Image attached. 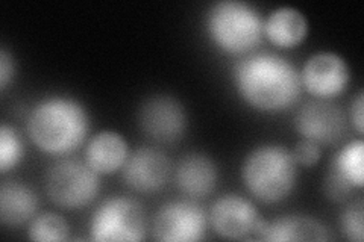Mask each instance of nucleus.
Returning a JSON list of instances; mask_svg holds the SVG:
<instances>
[{"label": "nucleus", "mask_w": 364, "mask_h": 242, "mask_svg": "<svg viewBox=\"0 0 364 242\" xmlns=\"http://www.w3.org/2000/svg\"><path fill=\"white\" fill-rule=\"evenodd\" d=\"M237 94L255 111L278 114L299 100L302 82L296 67L277 53H250L232 68Z\"/></svg>", "instance_id": "f257e3e1"}, {"label": "nucleus", "mask_w": 364, "mask_h": 242, "mask_svg": "<svg viewBox=\"0 0 364 242\" xmlns=\"http://www.w3.org/2000/svg\"><path fill=\"white\" fill-rule=\"evenodd\" d=\"M91 119L81 101L65 96H49L32 108L28 117V135L43 153L70 155L88 138Z\"/></svg>", "instance_id": "f03ea898"}, {"label": "nucleus", "mask_w": 364, "mask_h": 242, "mask_svg": "<svg viewBox=\"0 0 364 242\" xmlns=\"http://www.w3.org/2000/svg\"><path fill=\"white\" fill-rule=\"evenodd\" d=\"M246 189L263 203L286 200L298 183V164L282 144H261L249 152L242 165Z\"/></svg>", "instance_id": "7ed1b4c3"}, {"label": "nucleus", "mask_w": 364, "mask_h": 242, "mask_svg": "<svg viewBox=\"0 0 364 242\" xmlns=\"http://www.w3.org/2000/svg\"><path fill=\"white\" fill-rule=\"evenodd\" d=\"M205 28L215 48L228 55L250 53L264 37V20L242 0L213 4L205 16Z\"/></svg>", "instance_id": "20e7f679"}, {"label": "nucleus", "mask_w": 364, "mask_h": 242, "mask_svg": "<svg viewBox=\"0 0 364 242\" xmlns=\"http://www.w3.org/2000/svg\"><path fill=\"white\" fill-rule=\"evenodd\" d=\"M100 175L85 160L61 159L44 176V191L50 202L64 211H81L100 192Z\"/></svg>", "instance_id": "39448f33"}, {"label": "nucleus", "mask_w": 364, "mask_h": 242, "mask_svg": "<svg viewBox=\"0 0 364 242\" xmlns=\"http://www.w3.org/2000/svg\"><path fill=\"white\" fill-rule=\"evenodd\" d=\"M146 233L143 206L128 195L102 202L90 221V238L97 242H139Z\"/></svg>", "instance_id": "423d86ee"}, {"label": "nucleus", "mask_w": 364, "mask_h": 242, "mask_svg": "<svg viewBox=\"0 0 364 242\" xmlns=\"http://www.w3.org/2000/svg\"><path fill=\"white\" fill-rule=\"evenodd\" d=\"M136 123L151 141L172 145L184 138L188 117L184 105L178 99L167 94H156L141 101L136 111Z\"/></svg>", "instance_id": "0eeeda50"}, {"label": "nucleus", "mask_w": 364, "mask_h": 242, "mask_svg": "<svg viewBox=\"0 0 364 242\" xmlns=\"http://www.w3.org/2000/svg\"><path fill=\"white\" fill-rule=\"evenodd\" d=\"M294 128L302 136L317 145H337L348 135V117L331 99H314L298 111Z\"/></svg>", "instance_id": "6e6552de"}, {"label": "nucleus", "mask_w": 364, "mask_h": 242, "mask_svg": "<svg viewBox=\"0 0 364 242\" xmlns=\"http://www.w3.org/2000/svg\"><path fill=\"white\" fill-rule=\"evenodd\" d=\"M264 221L257 206L238 194L222 195L210 211L213 230L225 239L258 241Z\"/></svg>", "instance_id": "1a4fd4ad"}, {"label": "nucleus", "mask_w": 364, "mask_h": 242, "mask_svg": "<svg viewBox=\"0 0 364 242\" xmlns=\"http://www.w3.org/2000/svg\"><path fill=\"white\" fill-rule=\"evenodd\" d=\"M207 230V214L191 200H172L159 207L152 236L161 242H198Z\"/></svg>", "instance_id": "9d476101"}, {"label": "nucleus", "mask_w": 364, "mask_h": 242, "mask_svg": "<svg viewBox=\"0 0 364 242\" xmlns=\"http://www.w3.org/2000/svg\"><path fill=\"white\" fill-rule=\"evenodd\" d=\"M350 80L349 65L334 52H318L305 62L301 82L316 99H333L343 93Z\"/></svg>", "instance_id": "9b49d317"}, {"label": "nucleus", "mask_w": 364, "mask_h": 242, "mask_svg": "<svg viewBox=\"0 0 364 242\" xmlns=\"http://www.w3.org/2000/svg\"><path fill=\"white\" fill-rule=\"evenodd\" d=\"M170 172L172 164L161 150L140 147L129 153L123 167V180L135 192L152 194L167 185Z\"/></svg>", "instance_id": "f8f14e48"}, {"label": "nucleus", "mask_w": 364, "mask_h": 242, "mask_svg": "<svg viewBox=\"0 0 364 242\" xmlns=\"http://www.w3.org/2000/svg\"><path fill=\"white\" fill-rule=\"evenodd\" d=\"M337 236L322 221L309 215H282L264 221L258 241L293 242V241H336Z\"/></svg>", "instance_id": "ddd939ff"}, {"label": "nucleus", "mask_w": 364, "mask_h": 242, "mask_svg": "<svg viewBox=\"0 0 364 242\" xmlns=\"http://www.w3.org/2000/svg\"><path fill=\"white\" fill-rule=\"evenodd\" d=\"M218 167L210 156L203 153H188L176 165V185L193 199L208 197L218 187Z\"/></svg>", "instance_id": "4468645a"}, {"label": "nucleus", "mask_w": 364, "mask_h": 242, "mask_svg": "<svg viewBox=\"0 0 364 242\" xmlns=\"http://www.w3.org/2000/svg\"><path fill=\"white\" fill-rule=\"evenodd\" d=\"M129 158V145L124 136L114 131H100L91 136L85 147V163L97 175H114L124 167Z\"/></svg>", "instance_id": "2eb2a0df"}, {"label": "nucleus", "mask_w": 364, "mask_h": 242, "mask_svg": "<svg viewBox=\"0 0 364 242\" xmlns=\"http://www.w3.org/2000/svg\"><path fill=\"white\" fill-rule=\"evenodd\" d=\"M40 200L26 183L6 180L0 187V223L6 227H18L37 215Z\"/></svg>", "instance_id": "dca6fc26"}, {"label": "nucleus", "mask_w": 364, "mask_h": 242, "mask_svg": "<svg viewBox=\"0 0 364 242\" xmlns=\"http://www.w3.org/2000/svg\"><path fill=\"white\" fill-rule=\"evenodd\" d=\"M309 18L301 9L281 6L273 9L264 20V37L281 49L299 45L309 35Z\"/></svg>", "instance_id": "f3484780"}, {"label": "nucleus", "mask_w": 364, "mask_h": 242, "mask_svg": "<svg viewBox=\"0 0 364 242\" xmlns=\"http://www.w3.org/2000/svg\"><path fill=\"white\" fill-rule=\"evenodd\" d=\"M329 167L355 189H361L364 187V141L361 138L341 147Z\"/></svg>", "instance_id": "a211bd4d"}, {"label": "nucleus", "mask_w": 364, "mask_h": 242, "mask_svg": "<svg viewBox=\"0 0 364 242\" xmlns=\"http://www.w3.org/2000/svg\"><path fill=\"white\" fill-rule=\"evenodd\" d=\"M67 221L64 218L55 212H44L32 218L28 238L36 242H63L68 239Z\"/></svg>", "instance_id": "6ab92c4d"}, {"label": "nucleus", "mask_w": 364, "mask_h": 242, "mask_svg": "<svg viewBox=\"0 0 364 242\" xmlns=\"http://www.w3.org/2000/svg\"><path fill=\"white\" fill-rule=\"evenodd\" d=\"M25 145L18 132L6 123L0 126V175L16 168L23 159Z\"/></svg>", "instance_id": "aec40b11"}, {"label": "nucleus", "mask_w": 364, "mask_h": 242, "mask_svg": "<svg viewBox=\"0 0 364 242\" xmlns=\"http://www.w3.org/2000/svg\"><path fill=\"white\" fill-rule=\"evenodd\" d=\"M364 202L363 199L352 200L340 215V230L348 241L363 242L364 239Z\"/></svg>", "instance_id": "412c9836"}, {"label": "nucleus", "mask_w": 364, "mask_h": 242, "mask_svg": "<svg viewBox=\"0 0 364 242\" xmlns=\"http://www.w3.org/2000/svg\"><path fill=\"white\" fill-rule=\"evenodd\" d=\"M322 189L326 199L334 203H343L350 199L352 191L355 188L352 187L350 183H348L343 177L338 176L337 172L328 165L322 182Z\"/></svg>", "instance_id": "4be33fe9"}, {"label": "nucleus", "mask_w": 364, "mask_h": 242, "mask_svg": "<svg viewBox=\"0 0 364 242\" xmlns=\"http://www.w3.org/2000/svg\"><path fill=\"white\" fill-rule=\"evenodd\" d=\"M293 158L296 164L302 167H314L322 156V148L313 141L301 140L293 148Z\"/></svg>", "instance_id": "5701e85b"}, {"label": "nucleus", "mask_w": 364, "mask_h": 242, "mask_svg": "<svg viewBox=\"0 0 364 242\" xmlns=\"http://www.w3.org/2000/svg\"><path fill=\"white\" fill-rule=\"evenodd\" d=\"M17 72V64L14 56L8 49H0V91L5 93L8 87L13 82Z\"/></svg>", "instance_id": "b1692460"}, {"label": "nucleus", "mask_w": 364, "mask_h": 242, "mask_svg": "<svg viewBox=\"0 0 364 242\" xmlns=\"http://www.w3.org/2000/svg\"><path fill=\"white\" fill-rule=\"evenodd\" d=\"M349 117L357 133L363 135L364 132V93L363 91H358V94L354 97V100H352Z\"/></svg>", "instance_id": "393cba45"}]
</instances>
